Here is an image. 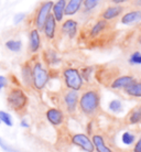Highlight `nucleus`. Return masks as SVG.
<instances>
[{
    "label": "nucleus",
    "instance_id": "nucleus-20",
    "mask_svg": "<svg viewBox=\"0 0 141 152\" xmlns=\"http://www.w3.org/2000/svg\"><path fill=\"white\" fill-rule=\"evenodd\" d=\"M141 20V10H134V11H130L126 15H123L121 18L122 24H131V23L138 22Z\"/></svg>",
    "mask_w": 141,
    "mask_h": 152
},
{
    "label": "nucleus",
    "instance_id": "nucleus-33",
    "mask_svg": "<svg viewBox=\"0 0 141 152\" xmlns=\"http://www.w3.org/2000/svg\"><path fill=\"white\" fill-rule=\"evenodd\" d=\"M134 152H141V138L136 142L134 147Z\"/></svg>",
    "mask_w": 141,
    "mask_h": 152
},
{
    "label": "nucleus",
    "instance_id": "nucleus-31",
    "mask_svg": "<svg viewBox=\"0 0 141 152\" xmlns=\"http://www.w3.org/2000/svg\"><path fill=\"white\" fill-rule=\"evenodd\" d=\"M19 125H20V127H21V128H23V129H29V128L31 127L29 120H28L27 118H24V117H22L21 119H20Z\"/></svg>",
    "mask_w": 141,
    "mask_h": 152
},
{
    "label": "nucleus",
    "instance_id": "nucleus-22",
    "mask_svg": "<svg viewBox=\"0 0 141 152\" xmlns=\"http://www.w3.org/2000/svg\"><path fill=\"white\" fill-rule=\"evenodd\" d=\"M125 93L130 97H141V80H134L130 86L125 89Z\"/></svg>",
    "mask_w": 141,
    "mask_h": 152
},
{
    "label": "nucleus",
    "instance_id": "nucleus-25",
    "mask_svg": "<svg viewBox=\"0 0 141 152\" xmlns=\"http://www.w3.org/2000/svg\"><path fill=\"white\" fill-rule=\"evenodd\" d=\"M0 149L4 152H21L20 149L15 148V145H12L11 143H9L4 138L0 137Z\"/></svg>",
    "mask_w": 141,
    "mask_h": 152
},
{
    "label": "nucleus",
    "instance_id": "nucleus-23",
    "mask_svg": "<svg viewBox=\"0 0 141 152\" xmlns=\"http://www.w3.org/2000/svg\"><path fill=\"white\" fill-rule=\"evenodd\" d=\"M0 124L4 125L11 128L15 125V119L11 113H9L8 110H0Z\"/></svg>",
    "mask_w": 141,
    "mask_h": 152
},
{
    "label": "nucleus",
    "instance_id": "nucleus-11",
    "mask_svg": "<svg viewBox=\"0 0 141 152\" xmlns=\"http://www.w3.org/2000/svg\"><path fill=\"white\" fill-rule=\"evenodd\" d=\"M21 80L27 88H32V64L28 60L21 65Z\"/></svg>",
    "mask_w": 141,
    "mask_h": 152
},
{
    "label": "nucleus",
    "instance_id": "nucleus-21",
    "mask_svg": "<svg viewBox=\"0 0 141 152\" xmlns=\"http://www.w3.org/2000/svg\"><path fill=\"white\" fill-rule=\"evenodd\" d=\"M4 46H6V49H7L9 52L19 53L20 51L22 50V41L19 40V39H10V40L6 41Z\"/></svg>",
    "mask_w": 141,
    "mask_h": 152
},
{
    "label": "nucleus",
    "instance_id": "nucleus-2",
    "mask_svg": "<svg viewBox=\"0 0 141 152\" xmlns=\"http://www.w3.org/2000/svg\"><path fill=\"white\" fill-rule=\"evenodd\" d=\"M32 64V88L37 91H42L50 82V71L47 69L42 60L37 55L31 57Z\"/></svg>",
    "mask_w": 141,
    "mask_h": 152
},
{
    "label": "nucleus",
    "instance_id": "nucleus-36",
    "mask_svg": "<svg viewBox=\"0 0 141 152\" xmlns=\"http://www.w3.org/2000/svg\"><path fill=\"white\" fill-rule=\"evenodd\" d=\"M138 43H139V44H141V33L139 34V37H138Z\"/></svg>",
    "mask_w": 141,
    "mask_h": 152
},
{
    "label": "nucleus",
    "instance_id": "nucleus-6",
    "mask_svg": "<svg viewBox=\"0 0 141 152\" xmlns=\"http://www.w3.org/2000/svg\"><path fill=\"white\" fill-rule=\"evenodd\" d=\"M78 99L80 97H78L77 91H71V89H67L65 91L63 95V106L67 114L73 115L76 111L78 107Z\"/></svg>",
    "mask_w": 141,
    "mask_h": 152
},
{
    "label": "nucleus",
    "instance_id": "nucleus-24",
    "mask_svg": "<svg viewBox=\"0 0 141 152\" xmlns=\"http://www.w3.org/2000/svg\"><path fill=\"white\" fill-rule=\"evenodd\" d=\"M128 120L129 124L131 125H136V124H140L141 122V107H137L130 111L128 115Z\"/></svg>",
    "mask_w": 141,
    "mask_h": 152
},
{
    "label": "nucleus",
    "instance_id": "nucleus-27",
    "mask_svg": "<svg viewBox=\"0 0 141 152\" xmlns=\"http://www.w3.org/2000/svg\"><path fill=\"white\" fill-rule=\"evenodd\" d=\"M99 0H84V8L86 11H91L98 4Z\"/></svg>",
    "mask_w": 141,
    "mask_h": 152
},
{
    "label": "nucleus",
    "instance_id": "nucleus-5",
    "mask_svg": "<svg viewBox=\"0 0 141 152\" xmlns=\"http://www.w3.org/2000/svg\"><path fill=\"white\" fill-rule=\"evenodd\" d=\"M53 1H44L42 4L39 6V8L37 9L34 15H33V19H32V24L37 30L41 31L42 30L43 26L45 20L47 19L49 15L52 11V8H53Z\"/></svg>",
    "mask_w": 141,
    "mask_h": 152
},
{
    "label": "nucleus",
    "instance_id": "nucleus-18",
    "mask_svg": "<svg viewBox=\"0 0 141 152\" xmlns=\"http://www.w3.org/2000/svg\"><path fill=\"white\" fill-rule=\"evenodd\" d=\"M92 142H93V145H94V149H95L97 152H113L106 145L104 138L102 137L100 134L93 136Z\"/></svg>",
    "mask_w": 141,
    "mask_h": 152
},
{
    "label": "nucleus",
    "instance_id": "nucleus-19",
    "mask_svg": "<svg viewBox=\"0 0 141 152\" xmlns=\"http://www.w3.org/2000/svg\"><path fill=\"white\" fill-rule=\"evenodd\" d=\"M84 2V0H69L67 4L65 6L64 15H75L80 9V6Z\"/></svg>",
    "mask_w": 141,
    "mask_h": 152
},
{
    "label": "nucleus",
    "instance_id": "nucleus-26",
    "mask_svg": "<svg viewBox=\"0 0 141 152\" xmlns=\"http://www.w3.org/2000/svg\"><path fill=\"white\" fill-rule=\"evenodd\" d=\"M109 109H110L111 111H114V113H119V111H121V109H122L121 102L118 100V99L111 100L110 103H109Z\"/></svg>",
    "mask_w": 141,
    "mask_h": 152
},
{
    "label": "nucleus",
    "instance_id": "nucleus-8",
    "mask_svg": "<svg viewBox=\"0 0 141 152\" xmlns=\"http://www.w3.org/2000/svg\"><path fill=\"white\" fill-rule=\"evenodd\" d=\"M41 34H40V31L37 30L35 28H32L29 31V52L32 55H37L39 53V51L41 49Z\"/></svg>",
    "mask_w": 141,
    "mask_h": 152
},
{
    "label": "nucleus",
    "instance_id": "nucleus-14",
    "mask_svg": "<svg viewBox=\"0 0 141 152\" xmlns=\"http://www.w3.org/2000/svg\"><path fill=\"white\" fill-rule=\"evenodd\" d=\"M42 62L44 63V65L54 66V65H57L61 62V58H60L56 51H54L53 49H47L45 51H43Z\"/></svg>",
    "mask_w": 141,
    "mask_h": 152
},
{
    "label": "nucleus",
    "instance_id": "nucleus-17",
    "mask_svg": "<svg viewBox=\"0 0 141 152\" xmlns=\"http://www.w3.org/2000/svg\"><path fill=\"white\" fill-rule=\"evenodd\" d=\"M65 6H66V0H58L57 2L53 4V17L56 22H62L63 20V17H64V10H65Z\"/></svg>",
    "mask_w": 141,
    "mask_h": 152
},
{
    "label": "nucleus",
    "instance_id": "nucleus-16",
    "mask_svg": "<svg viewBox=\"0 0 141 152\" xmlns=\"http://www.w3.org/2000/svg\"><path fill=\"white\" fill-rule=\"evenodd\" d=\"M61 32L69 37V39L75 38L77 33V22L72 19L64 21L61 27Z\"/></svg>",
    "mask_w": 141,
    "mask_h": 152
},
{
    "label": "nucleus",
    "instance_id": "nucleus-1",
    "mask_svg": "<svg viewBox=\"0 0 141 152\" xmlns=\"http://www.w3.org/2000/svg\"><path fill=\"white\" fill-rule=\"evenodd\" d=\"M6 104L8 108L15 114L22 115L26 113L29 105V96L20 84L11 85L7 88Z\"/></svg>",
    "mask_w": 141,
    "mask_h": 152
},
{
    "label": "nucleus",
    "instance_id": "nucleus-9",
    "mask_svg": "<svg viewBox=\"0 0 141 152\" xmlns=\"http://www.w3.org/2000/svg\"><path fill=\"white\" fill-rule=\"evenodd\" d=\"M72 142L75 145L80 147L86 152H94V145H93L91 138L87 137L84 133H75L72 136Z\"/></svg>",
    "mask_w": 141,
    "mask_h": 152
},
{
    "label": "nucleus",
    "instance_id": "nucleus-34",
    "mask_svg": "<svg viewBox=\"0 0 141 152\" xmlns=\"http://www.w3.org/2000/svg\"><path fill=\"white\" fill-rule=\"evenodd\" d=\"M110 2H113L114 4H122V2H125V1H127V0H109Z\"/></svg>",
    "mask_w": 141,
    "mask_h": 152
},
{
    "label": "nucleus",
    "instance_id": "nucleus-15",
    "mask_svg": "<svg viewBox=\"0 0 141 152\" xmlns=\"http://www.w3.org/2000/svg\"><path fill=\"white\" fill-rule=\"evenodd\" d=\"M109 26H110L109 22L106 21V20H103V19L98 20V21L92 27L91 31H89V37L92 39L99 38L104 32H106V30L109 28Z\"/></svg>",
    "mask_w": 141,
    "mask_h": 152
},
{
    "label": "nucleus",
    "instance_id": "nucleus-32",
    "mask_svg": "<svg viewBox=\"0 0 141 152\" xmlns=\"http://www.w3.org/2000/svg\"><path fill=\"white\" fill-rule=\"evenodd\" d=\"M26 18V15L24 13H18V15H15V17L13 18V22L15 24H19L20 22H22L23 20Z\"/></svg>",
    "mask_w": 141,
    "mask_h": 152
},
{
    "label": "nucleus",
    "instance_id": "nucleus-4",
    "mask_svg": "<svg viewBox=\"0 0 141 152\" xmlns=\"http://www.w3.org/2000/svg\"><path fill=\"white\" fill-rule=\"evenodd\" d=\"M63 78L67 89L78 91L83 87V78L80 76V73L74 67L65 69L63 71Z\"/></svg>",
    "mask_w": 141,
    "mask_h": 152
},
{
    "label": "nucleus",
    "instance_id": "nucleus-35",
    "mask_svg": "<svg viewBox=\"0 0 141 152\" xmlns=\"http://www.w3.org/2000/svg\"><path fill=\"white\" fill-rule=\"evenodd\" d=\"M134 4H136V6H138V7H141V0H134Z\"/></svg>",
    "mask_w": 141,
    "mask_h": 152
},
{
    "label": "nucleus",
    "instance_id": "nucleus-3",
    "mask_svg": "<svg viewBox=\"0 0 141 152\" xmlns=\"http://www.w3.org/2000/svg\"><path fill=\"white\" fill-rule=\"evenodd\" d=\"M80 111L87 116L94 117L100 109V94L97 89H87L84 91L78 99Z\"/></svg>",
    "mask_w": 141,
    "mask_h": 152
},
{
    "label": "nucleus",
    "instance_id": "nucleus-13",
    "mask_svg": "<svg viewBox=\"0 0 141 152\" xmlns=\"http://www.w3.org/2000/svg\"><path fill=\"white\" fill-rule=\"evenodd\" d=\"M134 77L131 75H123L115 78L110 84V87L113 89H126L128 86L134 82Z\"/></svg>",
    "mask_w": 141,
    "mask_h": 152
},
{
    "label": "nucleus",
    "instance_id": "nucleus-30",
    "mask_svg": "<svg viewBox=\"0 0 141 152\" xmlns=\"http://www.w3.org/2000/svg\"><path fill=\"white\" fill-rule=\"evenodd\" d=\"M122 142L125 143V145H131V143H134V134H131L130 132H125L122 134Z\"/></svg>",
    "mask_w": 141,
    "mask_h": 152
},
{
    "label": "nucleus",
    "instance_id": "nucleus-12",
    "mask_svg": "<svg viewBox=\"0 0 141 152\" xmlns=\"http://www.w3.org/2000/svg\"><path fill=\"white\" fill-rule=\"evenodd\" d=\"M125 10V8L122 6H119V4H114V6H110L107 9H105L102 15H100V18L103 20H106V21H110L113 19H116L117 17L121 15Z\"/></svg>",
    "mask_w": 141,
    "mask_h": 152
},
{
    "label": "nucleus",
    "instance_id": "nucleus-37",
    "mask_svg": "<svg viewBox=\"0 0 141 152\" xmlns=\"http://www.w3.org/2000/svg\"><path fill=\"white\" fill-rule=\"evenodd\" d=\"M0 125H1V124H0Z\"/></svg>",
    "mask_w": 141,
    "mask_h": 152
},
{
    "label": "nucleus",
    "instance_id": "nucleus-7",
    "mask_svg": "<svg viewBox=\"0 0 141 152\" xmlns=\"http://www.w3.org/2000/svg\"><path fill=\"white\" fill-rule=\"evenodd\" d=\"M45 119L51 126H53L55 128H58V127L64 125L65 114L64 111L60 109V108L52 107V108H49L45 111Z\"/></svg>",
    "mask_w": 141,
    "mask_h": 152
},
{
    "label": "nucleus",
    "instance_id": "nucleus-10",
    "mask_svg": "<svg viewBox=\"0 0 141 152\" xmlns=\"http://www.w3.org/2000/svg\"><path fill=\"white\" fill-rule=\"evenodd\" d=\"M56 21L54 19V17L52 13H50L49 17H47V19L45 20V22H44V26L42 28V32L44 37H45L46 40H49V41H52L55 39L56 37V28H57V24H56Z\"/></svg>",
    "mask_w": 141,
    "mask_h": 152
},
{
    "label": "nucleus",
    "instance_id": "nucleus-29",
    "mask_svg": "<svg viewBox=\"0 0 141 152\" xmlns=\"http://www.w3.org/2000/svg\"><path fill=\"white\" fill-rule=\"evenodd\" d=\"M9 78L4 75H0V94L9 87Z\"/></svg>",
    "mask_w": 141,
    "mask_h": 152
},
{
    "label": "nucleus",
    "instance_id": "nucleus-28",
    "mask_svg": "<svg viewBox=\"0 0 141 152\" xmlns=\"http://www.w3.org/2000/svg\"><path fill=\"white\" fill-rule=\"evenodd\" d=\"M130 64H141V52H134L129 57Z\"/></svg>",
    "mask_w": 141,
    "mask_h": 152
}]
</instances>
